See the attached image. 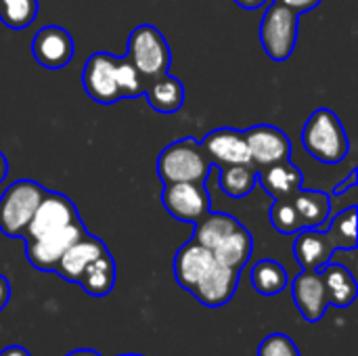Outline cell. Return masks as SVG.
<instances>
[{"label": "cell", "instance_id": "obj_1", "mask_svg": "<svg viewBox=\"0 0 358 356\" xmlns=\"http://www.w3.org/2000/svg\"><path fill=\"white\" fill-rule=\"evenodd\" d=\"M302 145L321 164H340L350 151L346 128L327 107L310 113L302 128Z\"/></svg>", "mask_w": 358, "mask_h": 356}, {"label": "cell", "instance_id": "obj_2", "mask_svg": "<svg viewBox=\"0 0 358 356\" xmlns=\"http://www.w3.org/2000/svg\"><path fill=\"white\" fill-rule=\"evenodd\" d=\"M214 164L195 138L170 143L157 157V174L164 185L170 183H206Z\"/></svg>", "mask_w": 358, "mask_h": 356}, {"label": "cell", "instance_id": "obj_3", "mask_svg": "<svg viewBox=\"0 0 358 356\" xmlns=\"http://www.w3.org/2000/svg\"><path fill=\"white\" fill-rule=\"evenodd\" d=\"M44 193L46 189L29 178L10 183L0 195V233L13 239H23Z\"/></svg>", "mask_w": 358, "mask_h": 356}, {"label": "cell", "instance_id": "obj_4", "mask_svg": "<svg viewBox=\"0 0 358 356\" xmlns=\"http://www.w3.org/2000/svg\"><path fill=\"white\" fill-rule=\"evenodd\" d=\"M300 13L281 2H271L260 21V42L273 61H287L298 44Z\"/></svg>", "mask_w": 358, "mask_h": 356}, {"label": "cell", "instance_id": "obj_5", "mask_svg": "<svg viewBox=\"0 0 358 356\" xmlns=\"http://www.w3.org/2000/svg\"><path fill=\"white\" fill-rule=\"evenodd\" d=\"M130 63L145 78H159L170 71L172 55L168 40L164 34L149 23L136 25L128 38V55Z\"/></svg>", "mask_w": 358, "mask_h": 356}, {"label": "cell", "instance_id": "obj_6", "mask_svg": "<svg viewBox=\"0 0 358 356\" xmlns=\"http://www.w3.org/2000/svg\"><path fill=\"white\" fill-rule=\"evenodd\" d=\"M162 204L174 220L187 225H197L212 210L206 183H170L164 187Z\"/></svg>", "mask_w": 358, "mask_h": 356}, {"label": "cell", "instance_id": "obj_7", "mask_svg": "<svg viewBox=\"0 0 358 356\" xmlns=\"http://www.w3.org/2000/svg\"><path fill=\"white\" fill-rule=\"evenodd\" d=\"M86 233L82 220L76 225H69L65 229H59L55 233H46L36 239H25V256L27 262L42 273H55L61 256L67 252V248L78 241Z\"/></svg>", "mask_w": 358, "mask_h": 356}, {"label": "cell", "instance_id": "obj_8", "mask_svg": "<svg viewBox=\"0 0 358 356\" xmlns=\"http://www.w3.org/2000/svg\"><path fill=\"white\" fill-rule=\"evenodd\" d=\"M76 222H80V214H78L76 204L63 193L46 191L42 201L38 204V208L34 212L27 229H25L23 241L42 237L46 233H55V231L65 229V227L76 225Z\"/></svg>", "mask_w": 358, "mask_h": 356}, {"label": "cell", "instance_id": "obj_9", "mask_svg": "<svg viewBox=\"0 0 358 356\" xmlns=\"http://www.w3.org/2000/svg\"><path fill=\"white\" fill-rule=\"evenodd\" d=\"M84 92L99 105H113L122 99L115 78V57L109 52H94L86 59L82 71Z\"/></svg>", "mask_w": 358, "mask_h": 356}, {"label": "cell", "instance_id": "obj_10", "mask_svg": "<svg viewBox=\"0 0 358 356\" xmlns=\"http://www.w3.org/2000/svg\"><path fill=\"white\" fill-rule=\"evenodd\" d=\"M243 134H245V143L250 149L252 164L256 168H264L271 164L285 162L292 155V141L277 126L258 124V126L248 128Z\"/></svg>", "mask_w": 358, "mask_h": 356}, {"label": "cell", "instance_id": "obj_11", "mask_svg": "<svg viewBox=\"0 0 358 356\" xmlns=\"http://www.w3.org/2000/svg\"><path fill=\"white\" fill-rule=\"evenodd\" d=\"M73 52H76L73 38L61 25H46L38 29L31 40V55L46 69L65 67L71 61Z\"/></svg>", "mask_w": 358, "mask_h": 356}, {"label": "cell", "instance_id": "obj_12", "mask_svg": "<svg viewBox=\"0 0 358 356\" xmlns=\"http://www.w3.org/2000/svg\"><path fill=\"white\" fill-rule=\"evenodd\" d=\"M237 285H239V271L214 262V266L197 281V285L189 294L208 308H220L233 300Z\"/></svg>", "mask_w": 358, "mask_h": 356}, {"label": "cell", "instance_id": "obj_13", "mask_svg": "<svg viewBox=\"0 0 358 356\" xmlns=\"http://www.w3.org/2000/svg\"><path fill=\"white\" fill-rule=\"evenodd\" d=\"M292 296L302 319L308 323H319L329 308L325 281L319 271H302L292 283Z\"/></svg>", "mask_w": 358, "mask_h": 356}, {"label": "cell", "instance_id": "obj_14", "mask_svg": "<svg viewBox=\"0 0 358 356\" xmlns=\"http://www.w3.org/2000/svg\"><path fill=\"white\" fill-rule=\"evenodd\" d=\"M203 153L212 164L233 166V164H252L250 149L245 143V134L235 128H216L206 134L199 143Z\"/></svg>", "mask_w": 358, "mask_h": 356}, {"label": "cell", "instance_id": "obj_15", "mask_svg": "<svg viewBox=\"0 0 358 356\" xmlns=\"http://www.w3.org/2000/svg\"><path fill=\"white\" fill-rule=\"evenodd\" d=\"M214 262L216 260L212 252L199 245L195 239H191L185 245H180V250L174 256V279L182 290L191 292L197 285V281L214 266Z\"/></svg>", "mask_w": 358, "mask_h": 356}, {"label": "cell", "instance_id": "obj_16", "mask_svg": "<svg viewBox=\"0 0 358 356\" xmlns=\"http://www.w3.org/2000/svg\"><path fill=\"white\" fill-rule=\"evenodd\" d=\"M105 250H107V245H105L99 237H94V235H90V233L86 231L78 241H73V243L67 248V252L61 256V260H59L55 273H57L61 279L69 281V283H78L80 277H82V273L86 271V266H88L94 258H99Z\"/></svg>", "mask_w": 358, "mask_h": 356}, {"label": "cell", "instance_id": "obj_17", "mask_svg": "<svg viewBox=\"0 0 358 356\" xmlns=\"http://www.w3.org/2000/svg\"><path fill=\"white\" fill-rule=\"evenodd\" d=\"M336 245L323 229H302L296 233L294 256L302 271H319L334 256Z\"/></svg>", "mask_w": 358, "mask_h": 356}, {"label": "cell", "instance_id": "obj_18", "mask_svg": "<svg viewBox=\"0 0 358 356\" xmlns=\"http://www.w3.org/2000/svg\"><path fill=\"white\" fill-rule=\"evenodd\" d=\"M256 183H260V187L273 199H289L302 189L304 176H302V170L296 164L285 159V162H279V164L258 168Z\"/></svg>", "mask_w": 358, "mask_h": 356}, {"label": "cell", "instance_id": "obj_19", "mask_svg": "<svg viewBox=\"0 0 358 356\" xmlns=\"http://www.w3.org/2000/svg\"><path fill=\"white\" fill-rule=\"evenodd\" d=\"M323 281H325V290H327V298H329V306L336 308H348L355 300H357L358 285L355 275L344 266V264H334L331 260L319 269Z\"/></svg>", "mask_w": 358, "mask_h": 356}, {"label": "cell", "instance_id": "obj_20", "mask_svg": "<svg viewBox=\"0 0 358 356\" xmlns=\"http://www.w3.org/2000/svg\"><path fill=\"white\" fill-rule=\"evenodd\" d=\"M252 250H254L252 233L243 225H239L233 233H229L212 250V256H214L216 262H220V264L241 273L245 269V264L250 262V258H252Z\"/></svg>", "mask_w": 358, "mask_h": 356}, {"label": "cell", "instance_id": "obj_21", "mask_svg": "<svg viewBox=\"0 0 358 356\" xmlns=\"http://www.w3.org/2000/svg\"><path fill=\"white\" fill-rule=\"evenodd\" d=\"M78 285L92 298H105L115 287V260L109 250L94 258L82 273Z\"/></svg>", "mask_w": 358, "mask_h": 356}, {"label": "cell", "instance_id": "obj_22", "mask_svg": "<svg viewBox=\"0 0 358 356\" xmlns=\"http://www.w3.org/2000/svg\"><path fill=\"white\" fill-rule=\"evenodd\" d=\"M304 229H323L331 214V195L317 189H300L292 197Z\"/></svg>", "mask_w": 358, "mask_h": 356}, {"label": "cell", "instance_id": "obj_23", "mask_svg": "<svg viewBox=\"0 0 358 356\" xmlns=\"http://www.w3.org/2000/svg\"><path fill=\"white\" fill-rule=\"evenodd\" d=\"M145 88L149 105L159 113H176L185 103V86L178 78L164 73Z\"/></svg>", "mask_w": 358, "mask_h": 356}, {"label": "cell", "instance_id": "obj_24", "mask_svg": "<svg viewBox=\"0 0 358 356\" xmlns=\"http://www.w3.org/2000/svg\"><path fill=\"white\" fill-rule=\"evenodd\" d=\"M250 279H252V287L260 296H266V298L281 294L289 285V275H287L285 266L277 260H271V258L256 262L252 266Z\"/></svg>", "mask_w": 358, "mask_h": 356}, {"label": "cell", "instance_id": "obj_25", "mask_svg": "<svg viewBox=\"0 0 358 356\" xmlns=\"http://www.w3.org/2000/svg\"><path fill=\"white\" fill-rule=\"evenodd\" d=\"M241 222L235 218V216H231V214H224V212H208L195 227V235H193V239L199 243V245H203V248H208L210 252L229 235V233H233L237 227H239Z\"/></svg>", "mask_w": 358, "mask_h": 356}, {"label": "cell", "instance_id": "obj_26", "mask_svg": "<svg viewBox=\"0 0 358 356\" xmlns=\"http://www.w3.org/2000/svg\"><path fill=\"white\" fill-rule=\"evenodd\" d=\"M256 174H258V168L254 164L220 166V176H218L220 191L233 199L248 197L256 187Z\"/></svg>", "mask_w": 358, "mask_h": 356}, {"label": "cell", "instance_id": "obj_27", "mask_svg": "<svg viewBox=\"0 0 358 356\" xmlns=\"http://www.w3.org/2000/svg\"><path fill=\"white\" fill-rule=\"evenodd\" d=\"M323 231L329 235V239L334 241L336 250H346V252H352L357 250V208L350 206L348 210L340 212L331 222L329 227Z\"/></svg>", "mask_w": 358, "mask_h": 356}, {"label": "cell", "instance_id": "obj_28", "mask_svg": "<svg viewBox=\"0 0 358 356\" xmlns=\"http://www.w3.org/2000/svg\"><path fill=\"white\" fill-rule=\"evenodd\" d=\"M38 0H0V21L10 29H25L36 21Z\"/></svg>", "mask_w": 358, "mask_h": 356}, {"label": "cell", "instance_id": "obj_29", "mask_svg": "<svg viewBox=\"0 0 358 356\" xmlns=\"http://www.w3.org/2000/svg\"><path fill=\"white\" fill-rule=\"evenodd\" d=\"M268 218H271V225L275 227V231H279L281 235H296L304 229L292 197L289 199H273Z\"/></svg>", "mask_w": 358, "mask_h": 356}, {"label": "cell", "instance_id": "obj_30", "mask_svg": "<svg viewBox=\"0 0 358 356\" xmlns=\"http://www.w3.org/2000/svg\"><path fill=\"white\" fill-rule=\"evenodd\" d=\"M115 78L122 99H134L145 92V86L141 82L143 76L136 71V67L130 63L128 57H115Z\"/></svg>", "mask_w": 358, "mask_h": 356}, {"label": "cell", "instance_id": "obj_31", "mask_svg": "<svg viewBox=\"0 0 358 356\" xmlns=\"http://www.w3.org/2000/svg\"><path fill=\"white\" fill-rule=\"evenodd\" d=\"M258 356H302L298 350V344L285 336V334H271L266 336L260 346H258Z\"/></svg>", "mask_w": 358, "mask_h": 356}, {"label": "cell", "instance_id": "obj_32", "mask_svg": "<svg viewBox=\"0 0 358 356\" xmlns=\"http://www.w3.org/2000/svg\"><path fill=\"white\" fill-rule=\"evenodd\" d=\"M277 2L289 6L296 13H306V10H313L321 4V0H277Z\"/></svg>", "mask_w": 358, "mask_h": 356}, {"label": "cell", "instance_id": "obj_33", "mask_svg": "<svg viewBox=\"0 0 358 356\" xmlns=\"http://www.w3.org/2000/svg\"><path fill=\"white\" fill-rule=\"evenodd\" d=\"M357 180H358V174L357 170H352L348 176H346V180H342V183H338V187L334 189V193L331 195H342V193H348L352 187H357Z\"/></svg>", "mask_w": 358, "mask_h": 356}, {"label": "cell", "instance_id": "obj_34", "mask_svg": "<svg viewBox=\"0 0 358 356\" xmlns=\"http://www.w3.org/2000/svg\"><path fill=\"white\" fill-rule=\"evenodd\" d=\"M8 302H10V283L4 275H0V313L6 308Z\"/></svg>", "mask_w": 358, "mask_h": 356}, {"label": "cell", "instance_id": "obj_35", "mask_svg": "<svg viewBox=\"0 0 358 356\" xmlns=\"http://www.w3.org/2000/svg\"><path fill=\"white\" fill-rule=\"evenodd\" d=\"M0 356H31L23 346H6L4 350H0Z\"/></svg>", "mask_w": 358, "mask_h": 356}, {"label": "cell", "instance_id": "obj_36", "mask_svg": "<svg viewBox=\"0 0 358 356\" xmlns=\"http://www.w3.org/2000/svg\"><path fill=\"white\" fill-rule=\"evenodd\" d=\"M237 6L241 8H248V10H254V8H260L266 0H233Z\"/></svg>", "mask_w": 358, "mask_h": 356}, {"label": "cell", "instance_id": "obj_37", "mask_svg": "<svg viewBox=\"0 0 358 356\" xmlns=\"http://www.w3.org/2000/svg\"><path fill=\"white\" fill-rule=\"evenodd\" d=\"M6 174H8V159H6L4 153L0 151V185L6 180Z\"/></svg>", "mask_w": 358, "mask_h": 356}, {"label": "cell", "instance_id": "obj_38", "mask_svg": "<svg viewBox=\"0 0 358 356\" xmlns=\"http://www.w3.org/2000/svg\"><path fill=\"white\" fill-rule=\"evenodd\" d=\"M65 356H101L96 350H90V348H78V350H71Z\"/></svg>", "mask_w": 358, "mask_h": 356}, {"label": "cell", "instance_id": "obj_39", "mask_svg": "<svg viewBox=\"0 0 358 356\" xmlns=\"http://www.w3.org/2000/svg\"><path fill=\"white\" fill-rule=\"evenodd\" d=\"M120 356H145V355H134V353H128V355H120Z\"/></svg>", "mask_w": 358, "mask_h": 356}]
</instances>
